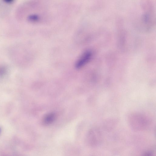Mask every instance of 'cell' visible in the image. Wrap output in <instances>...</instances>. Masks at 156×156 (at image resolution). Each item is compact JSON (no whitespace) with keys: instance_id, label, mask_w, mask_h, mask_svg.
<instances>
[{"instance_id":"1","label":"cell","mask_w":156,"mask_h":156,"mask_svg":"<svg viewBox=\"0 0 156 156\" xmlns=\"http://www.w3.org/2000/svg\"><path fill=\"white\" fill-rule=\"evenodd\" d=\"M92 56L91 52L87 51L85 52L77 62L76 67L79 69L83 66L89 61Z\"/></svg>"},{"instance_id":"2","label":"cell","mask_w":156,"mask_h":156,"mask_svg":"<svg viewBox=\"0 0 156 156\" xmlns=\"http://www.w3.org/2000/svg\"><path fill=\"white\" fill-rule=\"evenodd\" d=\"M55 118V115L53 113H50L46 115L43 120V122L45 125H48L53 122Z\"/></svg>"},{"instance_id":"3","label":"cell","mask_w":156,"mask_h":156,"mask_svg":"<svg viewBox=\"0 0 156 156\" xmlns=\"http://www.w3.org/2000/svg\"><path fill=\"white\" fill-rule=\"evenodd\" d=\"M143 156H154L153 151H149L146 152L144 154Z\"/></svg>"},{"instance_id":"4","label":"cell","mask_w":156,"mask_h":156,"mask_svg":"<svg viewBox=\"0 0 156 156\" xmlns=\"http://www.w3.org/2000/svg\"><path fill=\"white\" fill-rule=\"evenodd\" d=\"M0 131H1V129H0Z\"/></svg>"}]
</instances>
